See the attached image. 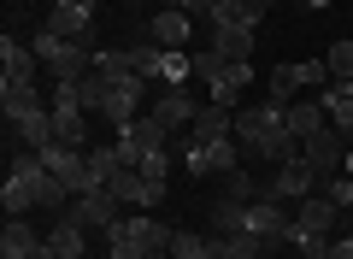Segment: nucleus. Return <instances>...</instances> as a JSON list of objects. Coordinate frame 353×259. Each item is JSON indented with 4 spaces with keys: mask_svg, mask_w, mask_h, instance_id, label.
Segmentation results:
<instances>
[{
    "mask_svg": "<svg viewBox=\"0 0 353 259\" xmlns=\"http://www.w3.org/2000/svg\"><path fill=\"white\" fill-rule=\"evenodd\" d=\"M53 183V171L41 165V153H24V160H12V171H6V189H0V207H6V218H24L30 207H41V189Z\"/></svg>",
    "mask_w": 353,
    "mask_h": 259,
    "instance_id": "nucleus-1",
    "label": "nucleus"
},
{
    "mask_svg": "<svg viewBox=\"0 0 353 259\" xmlns=\"http://www.w3.org/2000/svg\"><path fill=\"white\" fill-rule=\"evenodd\" d=\"M30 48H36V59L48 65L53 77H65V83H77V77L94 71V48H88V41H65V36H53V30H41Z\"/></svg>",
    "mask_w": 353,
    "mask_h": 259,
    "instance_id": "nucleus-2",
    "label": "nucleus"
},
{
    "mask_svg": "<svg viewBox=\"0 0 353 259\" xmlns=\"http://www.w3.org/2000/svg\"><path fill=\"white\" fill-rule=\"evenodd\" d=\"M277 130H289V118H283L277 100H259V106H241L236 112V142L248 148V160H259V148L277 136Z\"/></svg>",
    "mask_w": 353,
    "mask_h": 259,
    "instance_id": "nucleus-3",
    "label": "nucleus"
},
{
    "mask_svg": "<svg viewBox=\"0 0 353 259\" xmlns=\"http://www.w3.org/2000/svg\"><path fill=\"white\" fill-rule=\"evenodd\" d=\"M324 189V171H312L306 160H289V165H277V177H265V200H283V207H301L306 195H318Z\"/></svg>",
    "mask_w": 353,
    "mask_h": 259,
    "instance_id": "nucleus-4",
    "label": "nucleus"
},
{
    "mask_svg": "<svg viewBox=\"0 0 353 259\" xmlns=\"http://www.w3.org/2000/svg\"><path fill=\"white\" fill-rule=\"evenodd\" d=\"M241 160H248V148H241L236 136H224V142H212V148H183V165H189L194 177H230V171H241Z\"/></svg>",
    "mask_w": 353,
    "mask_h": 259,
    "instance_id": "nucleus-5",
    "label": "nucleus"
},
{
    "mask_svg": "<svg viewBox=\"0 0 353 259\" xmlns=\"http://www.w3.org/2000/svg\"><path fill=\"white\" fill-rule=\"evenodd\" d=\"M165 136H171V130H165L153 112H141L136 124H124V130H118V153H124V165H141L148 153L165 148Z\"/></svg>",
    "mask_w": 353,
    "mask_h": 259,
    "instance_id": "nucleus-6",
    "label": "nucleus"
},
{
    "mask_svg": "<svg viewBox=\"0 0 353 259\" xmlns=\"http://www.w3.org/2000/svg\"><path fill=\"white\" fill-rule=\"evenodd\" d=\"M41 30H53V36H65V41H88V48H94V0H59Z\"/></svg>",
    "mask_w": 353,
    "mask_h": 259,
    "instance_id": "nucleus-7",
    "label": "nucleus"
},
{
    "mask_svg": "<svg viewBox=\"0 0 353 259\" xmlns=\"http://www.w3.org/2000/svg\"><path fill=\"white\" fill-rule=\"evenodd\" d=\"M171 224H153V218H118L112 230H106V242H130L141 247V253H171Z\"/></svg>",
    "mask_w": 353,
    "mask_h": 259,
    "instance_id": "nucleus-8",
    "label": "nucleus"
},
{
    "mask_svg": "<svg viewBox=\"0 0 353 259\" xmlns=\"http://www.w3.org/2000/svg\"><path fill=\"white\" fill-rule=\"evenodd\" d=\"M347 148H353V142L341 136L336 124H324V130H318V136H306V142H301V160L312 165V171L336 177V171H341V160H347Z\"/></svg>",
    "mask_w": 353,
    "mask_h": 259,
    "instance_id": "nucleus-9",
    "label": "nucleus"
},
{
    "mask_svg": "<svg viewBox=\"0 0 353 259\" xmlns=\"http://www.w3.org/2000/svg\"><path fill=\"white\" fill-rule=\"evenodd\" d=\"M148 112L165 124V130H189L194 112H201V100L189 95V83H165L159 95H153V106H148Z\"/></svg>",
    "mask_w": 353,
    "mask_h": 259,
    "instance_id": "nucleus-10",
    "label": "nucleus"
},
{
    "mask_svg": "<svg viewBox=\"0 0 353 259\" xmlns=\"http://www.w3.org/2000/svg\"><path fill=\"white\" fill-rule=\"evenodd\" d=\"M148 36L159 41L165 53H189V48H194V18H189V12H176V6H165V12H153Z\"/></svg>",
    "mask_w": 353,
    "mask_h": 259,
    "instance_id": "nucleus-11",
    "label": "nucleus"
},
{
    "mask_svg": "<svg viewBox=\"0 0 353 259\" xmlns=\"http://www.w3.org/2000/svg\"><path fill=\"white\" fill-rule=\"evenodd\" d=\"M294 230H306V236H336V230H341V207L318 189V195H306L301 207H294Z\"/></svg>",
    "mask_w": 353,
    "mask_h": 259,
    "instance_id": "nucleus-12",
    "label": "nucleus"
},
{
    "mask_svg": "<svg viewBox=\"0 0 353 259\" xmlns=\"http://www.w3.org/2000/svg\"><path fill=\"white\" fill-rule=\"evenodd\" d=\"M71 218H77V224H101V230H112V224L124 218V200H118L112 189H88V195L71 200Z\"/></svg>",
    "mask_w": 353,
    "mask_h": 259,
    "instance_id": "nucleus-13",
    "label": "nucleus"
},
{
    "mask_svg": "<svg viewBox=\"0 0 353 259\" xmlns=\"http://www.w3.org/2000/svg\"><path fill=\"white\" fill-rule=\"evenodd\" d=\"M289 230H294V218H289L283 200H253L248 207V236H259V242H289Z\"/></svg>",
    "mask_w": 353,
    "mask_h": 259,
    "instance_id": "nucleus-14",
    "label": "nucleus"
},
{
    "mask_svg": "<svg viewBox=\"0 0 353 259\" xmlns=\"http://www.w3.org/2000/svg\"><path fill=\"white\" fill-rule=\"evenodd\" d=\"M53 100L41 95L36 83H18V77H0V112H6V124H18V118H30V112H48Z\"/></svg>",
    "mask_w": 353,
    "mask_h": 259,
    "instance_id": "nucleus-15",
    "label": "nucleus"
},
{
    "mask_svg": "<svg viewBox=\"0 0 353 259\" xmlns=\"http://www.w3.org/2000/svg\"><path fill=\"white\" fill-rule=\"evenodd\" d=\"M224 136H236V112L206 100V106L194 112V124H189V142L194 148H212V142H224Z\"/></svg>",
    "mask_w": 353,
    "mask_h": 259,
    "instance_id": "nucleus-16",
    "label": "nucleus"
},
{
    "mask_svg": "<svg viewBox=\"0 0 353 259\" xmlns=\"http://www.w3.org/2000/svg\"><path fill=\"white\" fill-rule=\"evenodd\" d=\"M265 6H271V0H218L212 18H206V30H253L265 18Z\"/></svg>",
    "mask_w": 353,
    "mask_h": 259,
    "instance_id": "nucleus-17",
    "label": "nucleus"
},
{
    "mask_svg": "<svg viewBox=\"0 0 353 259\" xmlns=\"http://www.w3.org/2000/svg\"><path fill=\"white\" fill-rule=\"evenodd\" d=\"M0 71L18 77V83H36L41 59H36V48H24V41H12V36H0Z\"/></svg>",
    "mask_w": 353,
    "mask_h": 259,
    "instance_id": "nucleus-18",
    "label": "nucleus"
},
{
    "mask_svg": "<svg viewBox=\"0 0 353 259\" xmlns=\"http://www.w3.org/2000/svg\"><path fill=\"white\" fill-rule=\"evenodd\" d=\"M283 118H289V130H294V136H318V130H324V124H330V112H324V100H312V95H301V100H294V106H283Z\"/></svg>",
    "mask_w": 353,
    "mask_h": 259,
    "instance_id": "nucleus-19",
    "label": "nucleus"
},
{
    "mask_svg": "<svg viewBox=\"0 0 353 259\" xmlns=\"http://www.w3.org/2000/svg\"><path fill=\"white\" fill-rule=\"evenodd\" d=\"M41 242H48L59 259H83V224H77L71 212H59V224H53V230L41 236Z\"/></svg>",
    "mask_w": 353,
    "mask_h": 259,
    "instance_id": "nucleus-20",
    "label": "nucleus"
},
{
    "mask_svg": "<svg viewBox=\"0 0 353 259\" xmlns=\"http://www.w3.org/2000/svg\"><path fill=\"white\" fill-rule=\"evenodd\" d=\"M206 41H212L230 65H253V30H206Z\"/></svg>",
    "mask_w": 353,
    "mask_h": 259,
    "instance_id": "nucleus-21",
    "label": "nucleus"
},
{
    "mask_svg": "<svg viewBox=\"0 0 353 259\" xmlns=\"http://www.w3.org/2000/svg\"><path fill=\"white\" fill-rule=\"evenodd\" d=\"M41 247V236L30 230L24 218H6V236H0V259H30Z\"/></svg>",
    "mask_w": 353,
    "mask_h": 259,
    "instance_id": "nucleus-22",
    "label": "nucleus"
},
{
    "mask_svg": "<svg viewBox=\"0 0 353 259\" xmlns=\"http://www.w3.org/2000/svg\"><path fill=\"white\" fill-rule=\"evenodd\" d=\"M248 83H253V65H230L224 83L206 88V100H212V106H230V112H236V100H241V88H248Z\"/></svg>",
    "mask_w": 353,
    "mask_h": 259,
    "instance_id": "nucleus-23",
    "label": "nucleus"
},
{
    "mask_svg": "<svg viewBox=\"0 0 353 259\" xmlns=\"http://www.w3.org/2000/svg\"><path fill=\"white\" fill-rule=\"evenodd\" d=\"M301 65H277V71H271V83H265V100H277V106H294V100H301Z\"/></svg>",
    "mask_w": 353,
    "mask_h": 259,
    "instance_id": "nucleus-24",
    "label": "nucleus"
},
{
    "mask_svg": "<svg viewBox=\"0 0 353 259\" xmlns=\"http://www.w3.org/2000/svg\"><path fill=\"white\" fill-rule=\"evenodd\" d=\"M189 59H194V83H206V88H212V83H224V71H230V59L212 48V41L189 48Z\"/></svg>",
    "mask_w": 353,
    "mask_h": 259,
    "instance_id": "nucleus-25",
    "label": "nucleus"
},
{
    "mask_svg": "<svg viewBox=\"0 0 353 259\" xmlns=\"http://www.w3.org/2000/svg\"><path fill=\"white\" fill-rule=\"evenodd\" d=\"M236 230H248V200L218 195L212 200V236H236Z\"/></svg>",
    "mask_w": 353,
    "mask_h": 259,
    "instance_id": "nucleus-26",
    "label": "nucleus"
},
{
    "mask_svg": "<svg viewBox=\"0 0 353 259\" xmlns=\"http://www.w3.org/2000/svg\"><path fill=\"white\" fill-rule=\"evenodd\" d=\"M124 53H130V71H136V77H148V83L165 77V48H159V41H136V48H124Z\"/></svg>",
    "mask_w": 353,
    "mask_h": 259,
    "instance_id": "nucleus-27",
    "label": "nucleus"
},
{
    "mask_svg": "<svg viewBox=\"0 0 353 259\" xmlns=\"http://www.w3.org/2000/svg\"><path fill=\"white\" fill-rule=\"evenodd\" d=\"M88 112L71 106V112H53V142H65V148H88Z\"/></svg>",
    "mask_w": 353,
    "mask_h": 259,
    "instance_id": "nucleus-28",
    "label": "nucleus"
},
{
    "mask_svg": "<svg viewBox=\"0 0 353 259\" xmlns=\"http://www.w3.org/2000/svg\"><path fill=\"white\" fill-rule=\"evenodd\" d=\"M124 171V153H118V142H101V148H88V177H94V183H112V177Z\"/></svg>",
    "mask_w": 353,
    "mask_h": 259,
    "instance_id": "nucleus-29",
    "label": "nucleus"
},
{
    "mask_svg": "<svg viewBox=\"0 0 353 259\" xmlns=\"http://www.w3.org/2000/svg\"><path fill=\"white\" fill-rule=\"evenodd\" d=\"M12 130L24 136V148H30V153H41V148L53 142V106H48V112H30V118H18Z\"/></svg>",
    "mask_w": 353,
    "mask_h": 259,
    "instance_id": "nucleus-30",
    "label": "nucleus"
},
{
    "mask_svg": "<svg viewBox=\"0 0 353 259\" xmlns=\"http://www.w3.org/2000/svg\"><path fill=\"white\" fill-rule=\"evenodd\" d=\"M212 253L218 259H259L265 242H259V236H248V230H236V236H212Z\"/></svg>",
    "mask_w": 353,
    "mask_h": 259,
    "instance_id": "nucleus-31",
    "label": "nucleus"
},
{
    "mask_svg": "<svg viewBox=\"0 0 353 259\" xmlns=\"http://www.w3.org/2000/svg\"><path fill=\"white\" fill-rule=\"evenodd\" d=\"M106 189H112V195L124 200V207H148V177H141L136 165H124V171H118V177H112Z\"/></svg>",
    "mask_w": 353,
    "mask_h": 259,
    "instance_id": "nucleus-32",
    "label": "nucleus"
},
{
    "mask_svg": "<svg viewBox=\"0 0 353 259\" xmlns=\"http://www.w3.org/2000/svg\"><path fill=\"white\" fill-rule=\"evenodd\" d=\"M77 95H83V112H101L106 100H112V77H106V71H88V77H77Z\"/></svg>",
    "mask_w": 353,
    "mask_h": 259,
    "instance_id": "nucleus-33",
    "label": "nucleus"
},
{
    "mask_svg": "<svg viewBox=\"0 0 353 259\" xmlns=\"http://www.w3.org/2000/svg\"><path fill=\"white\" fill-rule=\"evenodd\" d=\"M318 100H324V112H330V124H336L341 136H353V95H341V88L330 83V88H324V95H318Z\"/></svg>",
    "mask_w": 353,
    "mask_h": 259,
    "instance_id": "nucleus-34",
    "label": "nucleus"
},
{
    "mask_svg": "<svg viewBox=\"0 0 353 259\" xmlns=\"http://www.w3.org/2000/svg\"><path fill=\"white\" fill-rule=\"evenodd\" d=\"M324 65H330V83H347V77H353V36L336 41V48L324 53Z\"/></svg>",
    "mask_w": 353,
    "mask_h": 259,
    "instance_id": "nucleus-35",
    "label": "nucleus"
},
{
    "mask_svg": "<svg viewBox=\"0 0 353 259\" xmlns=\"http://www.w3.org/2000/svg\"><path fill=\"white\" fill-rule=\"evenodd\" d=\"M224 195H230V200H248V207H253V200H265V183H259V177H248V171H230Z\"/></svg>",
    "mask_w": 353,
    "mask_h": 259,
    "instance_id": "nucleus-36",
    "label": "nucleus"
},
{
    "mask_svg": "<svg viewBox=\"0 0 353 259\" xmlns=\"http://www.w3.org/2000/svg\"><path fill=\"white\" fill-rule=\"evenodd\" d=\"M289 242L301 247V259H330V242H336V236H306V230H289Z\"/></svg>",
    "mask_w": 353,
    "mask_h": 259,
    "instance_id": "nucleus-37",
    "label": "nucleus"
},
{
    "mask_svg": "<svg viewBox=\"0 0 353 259\" xmlns=\"http://www.w3.org/2000/svg\"><path fill=\"white\" fill-rule=\"evenodd\" d=\"M324 195L336 200L341 212H353V177H347V171H336V177H324Z\"/></svg>",
    "mask_w": 353,
    "mask_h": 259,
    "instance_id": "nucleus-38",
    "label": "nucleus"
},
{
    "mask_svg": "<svg viewBox=\"0 0 353 259\" xmlns=\"http://www.w3.org/2000/svg\"><path fill=\"white\" fill-rule=\"evenodd\" d=\"M159 83H194V59L189 53H165V77Z\"/></svg>",
    "mask_w": 353,
    "mask_h": 259,
    "instance_id": "nucleus-39",
    "label": "nucleus"
},
{
    "mask_svg": "<svg viewBox=\"0 0 353 259\" xmlns=\"http://www.w3.org/2000/svg\"><path fill=\"white\" fill-rule=\"evenodd\" d=\"M301 83L324 95V88H330V65H324V59H301Z\"/></svg>",
    "mask_w": 353,
    "mask_h": 259,
    "instance_id": "nucleus-40",
    "label": "nucleus"
},
{
    "mask_svg": "<svg viewBox=\"0 0 353 259\" xmlns=\"http://www.w3.org/2000/svg\"><path fill=\"white\" fill-rule=\"evenodd\" d=\"M106 259H153V253H141V247H130V242H106Z\"/></svg>",
    "mask_w": 353,
    "mask_h": 259,
    "instance_id": "nucleus-41",
    "label": "nucleus"
},
{
    "mask_svg": "<svg viewBox=\"0 0 353 259\" xmlns=\"http://www.w3.org/2000/svg\"><path fill=\"white\" fill-rule=\"evenodd\" d=\"M341 171H347V177H353V148H347V160H341Z\"/></svg>",
    "mask_w": 353,
    "mask_h": 259,
    "instance_id": "nucleus-42",
    "label": "nucleus"
},
{
    "mask_svg": "<svg viewBox=\"0 0 353 259\" xmlns=\"http://www.w3.org/2000/svg\"><path fill=\"white\" fill-rule=\"evenodd\" d=\"M336 88H341V95H353V77H347V83H336Z\"/></svg>",
    "mask_w": 353,
    "mask_h": 259,
    "instance_id": "nucleus-43",
    "label": "nucleus"
},
{
    "mask_svg": "<svg viewBox=\"0 0 353 259\" xmlns=\"http://www.w3.org/2000/svg\"><path fill=\"white\" fill-rule=\"evenodd\" d=\"M48 6H59V0H48Z\"/></svg>",
    "mask_w": 353,
    "mask_h": 259,
    "instance_id": "nucleus-44",
    "label": "nucleus"
}]
</instances>
